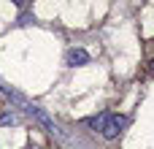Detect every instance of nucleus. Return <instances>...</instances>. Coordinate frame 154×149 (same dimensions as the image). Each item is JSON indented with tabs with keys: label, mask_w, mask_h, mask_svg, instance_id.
<instances>
[{
	"label": "nucleus",
	"mask_w": 154,
	"mask_h": 149,
	"mask_svg": "<svg viewBox=\"0 0 154 149\" xmlns=\"http://www.w3.org/2000/svg\"><path fill=\"white\" fill-rule=\"evenodd\" d=\"M125 128H127V117H125V114H111V117H108V122H106V128L100 130V136H103V138H108V141H114Z\"/></svg>",
	"instance_id": "nucleus-1"
},
{
	"label": "nucleus",
	"mask_w": 154,
	"mask_h": 149,
	"mask_svg": "<svg viewBox=\"0 0 154 149\" xmlns=\"http://www.w3.org/2000/svg\"><path fill=\"white\" fill-rule=\"evenodd\" d=\"M27 114H30V117H35V119H38V122H41L49 133H60V130H57V125L51 122V117H49L41 106H32V103H30V106H27Z\"/></svg>",
	"instance_id": "nucleus-2"
},
{
	"label": "nucleus",
	"mask_w": 154,
	"mask_h": 149,
	"mask_svg": "<svg viewBox=\"0 0 154 149\" xmlns=\"http://www.w3.org/2000/svg\"><path fill=\"white\" fill-rule=\"evenodd\" d=\"M65 62H68L70 68H76V65H87V62H89V52H87V49H70V52L65 54Z\"/></svg>",
	"instance_id": "nucleus-3"
},
{
	"label": "nucleus",
	"mask_w": 154,
	"mask_h": 149,
	"mask_svg": "<svg viewBox=\"0 0 154 149\" xmlns=\"http://www.w3.org/2000/svg\"><path fill=\"white\" fill-rule=\"evenodd\" d=\"M108 117H111L108 111H103V114H95V117H89V119H87V125H89L92 130H103V128H106V122H108Z\"/></svg>",
	"instance_id": "nucleus-4"
},
{
	"label": "nucleus",
	"mask_w": 154,
	"mask_h": 149,
	"mask_svg": "<svg viewBox=\"0 0 154 149\" xmlns=\"http://www.w3.org/2000/svg\"><path fill=\"white\" fill-rule=\"evenodd\" d=\"M16 122H19V119H16L14 114H8V111H5V114L0 117V125H16Z\"/></svg>",
	"instance_id": "nucleus-5"
}]
</instances>
